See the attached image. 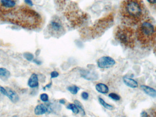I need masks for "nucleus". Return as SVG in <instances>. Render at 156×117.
Masks as SVG:
<instances>
[{
  "label": "nucleus",
  "mask_w": 156,
  "mask_h": 117,
  "mask_svg": "<svg viewBox=\"0 0 156 117\" xmlns=\"http://www.w3.org/2000/svg\"><path fill=\"white\" fill-rule=\"evenodd\" d=\"M2 95L6 96L7 95V90L4 87L0 86V95Z\"/></svg>",
  "instance_id": "nucleus-24"
},
{
  "label": "nucleus",
  "mask_w": 156,
  "mask_h": 117,
  "mask_svg": "<svg viewBox=\"0 0 156 117\" xmlns=\"http://www.w3.org/2000/svg\"><path fill=\"white\" fill-rule=\"evenodd\" d=\"M99 101L101 105H102L106 109L109 110H112L114 109V107L106 103L102 98L99 97Z\"/></svg>",
  "instance_id": "nucleus-16"
},
{
  "label": "nucleus",
  "mask_w": 156,
  "mask_h": 117,
  "mask_svg": "<svg viewBox=\"0 0 156 117\" xmlns=\"http://www.w3.org/2000/svg\"><path fill=\"white\" fill-rule=\"evenodd\" d=\"M27 84L31 88H35L38 86V76L36 74L34 73L31 75L28 80Z\"/></svg>",
  "instance_id": "nucleus-9"
},
{
  "label": "nucleus",
  "mask_w": 156,
  "mask_h": 117,
  "mask_svg": "<svg viewBox=\"0 0 156 117\" xmlns=\"http://www.w3.org/2000/svg\"><path fill=\"white\" fill-rule=\"evenodd\" d=\"M81 76L88 81H94L99 78L98 75L96 73L88 71H83L80 73Z\"/></svg>",
  "instance_id": "nucleus-7"
},
{
  "label": "nucleus",
  "mask_w": 156,
  "mask_h": 117,
  "mask_svg": "<svg viewBox=\"0 0 156 117\" xmlns=\"http://www.w3.org/2000/svg\"><path fill=\"white\" fill-rule=\"evenodd\" d=\"M74 103H75L76 106L78 108H79V110L81 112L82 115H85V111H84V108H83V106L81 104L80 102L78 100H76L74 101Z\"/></svg>",
  "instance_id": "nucleus-19"
},
{
  "label": "nucleus",
  "mask_w": 156,
  "mask_h": 117,
  "mask_svg": "<svg viewBox=\"0 0 156 117\" xmlns=\"http://www.w3.org/2000/svg\"><path fill=\"white\" fill-rule=\"evenodd\" d=\"M81 97L84 100H88L89 97V95L87 92H83L81 93Z\"/></svg>",
  "instance_id": "nucleus-25"
},
{
  "label": "nucleus",
  "mask_w": 156,
  "mask_h": 117,
  "mask_svg": "<svg viewBox=\"0 0 156 117\" xmlns=\"http://www.w3.org/2000/svg\"><path fill=\"white\" fill-rule=\"evenodd\" d=\"M136 39L143 46L149 47L156 43V22L147 18L137 26L136 30Z\"/></svg>",
  "instance_id": "nucleus-3"
},
{
  "label": "nucleus",
  "mask_w": 156,
  "mask_h": 117,
  "mask_svg": "<svg viewBox=\"0 0 156 117\" xmlns=\"http://www.w3.org/2000/svg\"><path fill=\"white\" fill-rule=\"evenodd\" d=\"M97 65L102 69H107L111 68L114 65L115 61L112 58L109 57H103L98 59Z\"/></svg>",
  "instance_id": "nucleus-6"
},
{
  "label": "nucleus",
  "mask_w": 156,
  "mask_h": 117,
  "mask_svg": "<svg viewBox=\"0 0 156 117\" xmlns=\"http://www.w3.org/2000/svg\"><path fill=\"white\" fill-rule=\"evenodd\" d=\"M149 6L154 10H156V0H146Z\"/></svg>",
  "instance_id": "nucleus-22"
},
{
  "label": "nucleus",
  "mask_w": 156,
  "mask_h": 117,
  "mask_svg": "<svg viewBox=\"0 0 156 117\" xmlns=\"http://www.w3.org/2000/svg\"><path fill=\"white\" fill-rule=\"evenodd\" d=\"M23 56L24 58L25 59H26L27 60L29 61H31L34 59V55L31 53H29V52H25V53H24Z\"/></svg>",
  "instance_id": "nucleus-20"
},
{
  "label": "nucleus",
  "mask_w": 156,
  "mask_h": 117,
  "mask_svg": "<svg viewBox=\"0 0 156 117\" xmlns=\"http://www.w3.org/2000/svg\"><path fill=\"white\" fill-rule=\"evenodd\" d=\"M52 83L51 82V83H50L48 84L46 86H45V87H44V90H45L46 88H50V87H51V86H52Z\"/></svg>",
  "instance_id": "nucleus-29"
},
{
  "label": "nucleus",
  "mask_w": 156,
  "mask_h": 117,
  "mask_svg": "<svg viewBox=\"0 0 156 117\" xmlns=\"http://www.w3.org/2000/svg\"><path fill=\"white\" fill-rule=\"evenodd\" d=\"M7 90V95L6 96L10 99L12 102L14 103H16L19 100V97L18 94L12 89L9 88H6Z\"/></svg>",
  "instance_id": "nucleus-11"
},
{
  "label": "nucleus",
  "mask_w": 156,
  "mask_h": 117,
  "mask_svg": "<svg viewBox=\"0 0 156 117\" xmlns=\"http://www.w3.org/2000/svg\"><path fill=\"white\" fill-rule=\"evenodd\" d=\"M63 117H67L65 116H63Z\"/></svg>",
  "instance_id": "nucleus-32"
},
{
  "label": "nucleus",
  "mask_w": 156,
  "mask_h": 117,
  "mask_svg": "<svg viewBox=\"0 0 156 117\" xmlns=\"http://www.w3.org/2000/svg\"><path fill=\"white\" fill-rule=\"evenodd\" d=\"M16 3L14 0H0V11L4 14H9L14 11Z\"/></svg>",
  "instance_id": "nucleus-5"
},
{
  "label": "nucleus",
  "mask_w": 156,
  "mask_h": 117,
  "mask_svg": "<svg viewBox=\"0 0 156 117\" xmlns=\"http://www.w3.org/2000/svg\"><path fill=\"white\" fill-rule=\"evenodd\" d=\"M47 112H48V108L43 104L37 106L34 109V113L37 115H44Z\"/></svg>",
  "instance_id": "nucleus-13"
},
{
  "label": "nucleus",
  "mask_w": 156,
  "mask_h": 117,
  "mask_svg": "<svg viewBox=\"0 0 156 117\" xmlns=\"http://www.w3.org/2000/svg\"><path fill=\"white\" fill-rule=\"evenodd\" d=\"M34 62L36 64H38V65H40L41 64V62L39 60H34Z\"/></svg>",
  "instance_id": "nucleus-31"
},
{
  "label": "nucleus",
  "mask_w": 156,
  "mask_h": 117,
  "mask_svg": "<svg viewBox=\"0 0 156 117\" xmlns=\"http://www.w3.org/2000/svg\"><path fill=\"white\" fill-rule=\"evenodd\" d=\"M155 52H156V49L155 50Z\"/></svg>",
  "instance_id": "nucleus-33"
},
{
  "label": "nucleus",
  "mask_w": 156,
  "mask_h": 117,
  "mask_svg": "<svg viewBox=\"0 0 156 117\" xmlns=\"http://www.w3.org/2000/svg\"><path fill=\"white\" fill-rule=\"evenodd\" d=\"M115 36L118 41L129 47H133L136 40V30L132 27L125 25L117 27Z\"/></svg>",
  "instance_id": "nucleus-4"
},
{
  "label": "nucleus",
  "mask_w": 156,
  "mask_h": 117,
  "mask_svg": "<svg viewBox=\"0 0 156 117\" xmlns=\"http://www.w3.org/2000/svg\"><path fill=\"white\" fill-rule=\"evenodd\" d=\"M123 80L124 83L126 85L130 88H136L138 87V82L136 80H134L132 78L125 76L123 78Z\"/></svg>",
  "instance_id": "nucleus-12"
},
{
  "label": "nucleus",
  "mask_w": 156,
  "mask_h": 117,
  "mask_svg": "<svg viewBox=\"0 0 156 117\" xmlns=\"http://www.w3.org/2000/svg\"><path fill=\"white\" fill-rule=\"evenodd\" d=\"M24 2L27 4L29 6H33V2H32V0H24Z\"/></svg>",
  "instance_id": "nucleus-27"
},
{
  "label": "nucleus",
  "mask_w": 156,
  "mask_h": 117,
  "mask_svg": "<svg viewBox=\"0 0 156 117\" xmlns=\"http://www.w3.org/2000/svg\"><path fill=\"white\" fill-rule=\"evenodd\" d=\"M141 89L146 94L153 98L156 97V90L154 88L148 86L143 85L141 86Z\"/></svg>",
  "instance_id": "nucleus-10"
},
{
  "label": "nucleus",
  "mask_w": 156,
  "mask_h": 117,
  "mask_svg": "<svg viewBox=\"0 0 156 117\" xmlns=\"http://www.w3.org/2000/svg\"><path fill=\"white\" fill-rule=\"evenodd\" d=\"M40 99L43 102H48L49 99V97L47 94L43 93L40 95Z\"/></svg>",
  "instance_id": "nucleus-23"
},
{
  "label": "nucleus",
  "mask_w": 156,
  "mask_h": 117,
  "mask_svg": "<svg viewBox=\"0 0 156 117\" xmlns=\"http://www.w3.org/2000/svg\"><path fill=\"white\" fill-rule=\"evenodd\" d=\"M141 117H148V115L145 111H143L141 114Z\"/></svg>",
  "instance_id": "nucleus-28"
},
{
  "label": "nucleus",
  "mask_w": 156,
  "mask_h": 117,
  "mask_svg": "<svg viewBox=\"0 0 156 117\" xmlns=\"http://www.w3.org/2000/svg\"><path fill=\"white\" fill-rule=\"evenodd\" d=\"M67 108L69 110H71L74 114H78L80 112L79 108L76 106L75 104H69L67 107Z\"/></svg>",
  "instance_id": "nucleus-17"
},
{
  "label": "nucleus",
  "mask_w": 156,
  "mask_h": 117,
  "mask_svg": "<svg viewBox=\"0 0 156 117\" xmlns=\"http://www.w3.org/2000/svg\"><path fill=\"white\" fill-rule=\"evenodd\" d=\"M95 89L97 90V92L102 94L107 93L109 91L108 86L102 83L97 84L95 86Z\"/></svg>",
  "instance_id": "nucleus-14"
},
{
  "label": "nucleus",
  "mask_w": 156,
  "mask_h": 117,
  "mask_svg": "<svg viewBox=\"0 0 156 117\" xmlns=\"http://www.w3.org/2000/svg\"><path fill=\"white\" fill-rule=\"evenodd\" d=\"M59 102L60 104H66V101L65 99H61L59 100Z\"/></svg>",
  "instance_id": "nucleus-30"
},
{
  "label": "nucleus",
  "mask_w": 156,
  "mask_h": 117,
  "mask_svg": "<svg viewBox=\"0 0 156 117\" xmlns=\"http://www.w3.org/2000/svg\"><path fill=\"white\" fill-rule=\"evenodd\" d=\"M11 75V73L7 69L5 68H0V76L8 78Z\"/></svg>",
  "instance_id": "nucleus-15"
},
{
  "label": "nucleus",
  "mask_w": 156,
  "mask_h": 117,
  "mask_svg": "<svg viewBox=\"0 0 156 117\" xmlns=\"http://www.w3.org/2000/svg\"><path fill=\"white\" fill-rule=\"evenodd\" d=\"M58 75H59V73L56 71H54L51 72V77L52 78H56L58 77Z\"/></svg>",
  "instance_id": "nucleus-26"
},
{
  "label": "nucleus",
  "mask_w": 156,
  "mask_h": 117,
  "mask_svg": "<svg viewBox=\"0 0 156 117\" xmlns=\"http://www.w3.org/2000/svg\"><path fill=\"white\" fill-rule=\"evenodd\" d=\"M67 90L73 94H76L80 90V88L76 86H71L67 87Z\"/></svg>",
  "instance_id": "nucleus-18"
},
{
  "label": "nucleus",
  "mask_w": 156,
  "mask_h": 117,
  "mask_svg": "<svg viewBox=\"0 0 156 117\" xmlns=\"http://www.w3.org/2000/svg\"><path fill=\"white\" fill-rule=\"evenodd\" d=\"M109 97L111 99L115 101H119L121 99L120 96L115 93H111L109 94Z\"/></svg>",
  "instance_id": "nucleus-21"
},
{
  "label": "nucleus",
  "mask_w": 156,
  "mask_h": 117,
  "mask_svg": "<svg viewBox=\"0 0 156 117\" xmlns=\"http://www.w3.org/2000/svg\"><path fill=\"white\" fill-rule=\"evenodd\" d=\"M15 11L10 13L12 16L10 19L14 24L30 29H36L42 25V16L33 9L23 6Z\"/></svg>",
  "instance_id": "nucleus-2"
},
{
  "label": "nucleus",
  "mask_w": 156,
  "mask_h": 117,
  "mask_svg": "<svg viewBox=\"0 0 156 117\" xmlns=\"http://www.w3.org/2000/svg\"><path fill=\"white\" fill-rule=\"evenodd\" d=\"M49 29L53 33L58 34L62 32L63 30V27L61 23L56 21H53L49 25Z\"/></svg>",
  "instance_id": "nucleus-8"
},
{
  "label": "nucleus",
  "mask_w": 156,
  "mask_h": 117,
  "mask_svg": "<svg viewBox=\"0 0 156 117\" xmlns=\"http://www.w3.org/2000/svg\"><path fill=\"white\" fill-rule=\"evenodd\" d=\"M119 13L125 25L138 26L148 17V11L143 0H124L120 6Z\"/></svg>",
  "instance_id": "nucleus-1"
}]
</instances>
